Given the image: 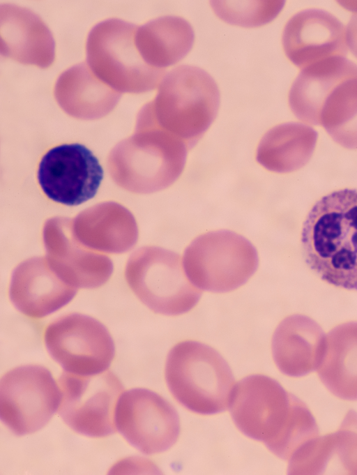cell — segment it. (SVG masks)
Masks as SVG:
<instances>
[{"instance_id":"obj_1","label":"cell","mask_w":357,"mask_h":475,"mask_svg":"<svg viewBox=\"0 0 357 475\" xmlns=\"http://www.w3.org/2000/svg\"><path fill=\"white\" fill-rule=\"evenodd\" d=\"M229 408L241 432L262 442L284 460L318 436L317 425L307 406L265 375H250L234 385Z\"/></svg>"},{"instance_id":"obj_2","label":"cell","mask_w":357,"mask_h":475,"mask_svg":"<svg viewBox=\"0 0 357 475\" xmlns=\"http://www.w3.org/2000/svg\"><path fill=\"white\" fill-rule=\"evenodd\" d=\"M301 243L306 263L323 280L357 290V189L318 200L303 223Z\"/></svg>"},{"instance_id":"obj_3","label":"cell","mask_w":357,"mask_h":475,"mask_svg":"<svg viewBox=\"0 0 357 475\" xmlns=\"http://www.w3.org/2000/svg\"><path fill=\"white\" fill-rule=\"evenodd\" d=\"M165 379L173 396L187 409L201 414L229 407L234 386L231 370L211 347L194 340L174 345L167 358Z\"/></svg>"},{"instance_id":"obj_4","label":"cell","mask_w":357,"mask_h":475,"mask_svg":"<svg viewBox=\"0 0 357 475\" xmlns=\"http://www.w3.org/2000/svg\"><path fill=\"white\" fill-rule=\"evenodd\" d=\"M219 105V89L209 73L195 66H179L162 82L154 123L190 149L213 122Z\"/></svg>"},{"instance_id":"obj_5","label":"cell","mask_w":357,"mask_h":475,"mask_svg":"<svg viewBox=\"0 0 357 475\" xmlns=\"http://www.w3.org/2000/svg\"><path fill=\"white\" fill-rule=\"evenodd\" d=\"M182 264L195 287L223 293L244 285L257 271L259 257L248 239L221 229L195 238L185 248Z\"/></svg>"},{"instance_id":"obj_6","label":"cell","mask_w":357,"mask_h":475,"mask_svg":"<svg viewBox=\"0 0 357 475\" xmlns=\"http://www.w3.org/2000/svg\"><path fill=\"white\" fill-rule=\"evenodd\" d=\"M125 276L141 301L162 315L185 313L202 296L187 278L180 256L160 247H146L136 252L128 262Z\"/></svg>"},{"instance_id":"obj_7","label":"cell","mask_w":357,"mask_h":475,"mask_svg":"<svg viewBox=\"0 0 357 475\" xmlns=\"http://www.w3.org/2000/svg\"><path fill=\"white\" fill-rule=\"evenodd\" d=\"M61 393L50 372L36 365L12 369L0 380V418L15 435L33 433L59 407Z\"/></svg>"},{"instance_id":"obj_8","label":"cell","mask_w":357,"mask_h":475,"mask_svg":"<svg viewBox=\"0 0 357 475\" xmlns=\"http://www.w3.org/2000/svg\"><path fill=\"white\" fill-rule=\"evenodd\" d=\"M59 385V414L71 429L91 437L116 431L115 410L123 386L112 372L82 376L64 371Z\"/></svg>"},{"instance_id":"obj_9","label":"cell","mask_w":357,"mask_h":475,"mask_svg":"<svg viewBox=\"0 0 357 475\" xmlns=\"http://www.w3.org/2000/svg\"><path fill=\"white\" fill-rule=\"evenodd\" d=\"M47 351L65 372L82 376L104 372L114 356V344L97 319L78 313L61 317L45 332Z\"/></svg>"},{"instance_id":"obj_10","label":"cell","mask_w":357,"mask_h":475,"mask_svg":"<svg viewBox=\"0 0 357 475\" xmlns=\"http://www.w3.org/2000/svg\"><path fill=\"white\" fill-rule=\"evenodd\" d=\"M115 425L135 448L147 455L169 449L180 432L178 415L164 398L145 389L121 394L115 410Z\"/></svg>"},{"instance_id":"obj_11","label":"cell","mask_w":357,"mask_h":475,"mask_svg":"<svg viewBox=\"0 0 357 475\" xmlns=\"http://www.w3.org/2000/svg\"><path fill=\"white\" fill-rule=\"evenodd\" d=\"M37 178L50 199L77 206L96 195L103 179V169L85 146L64 144L53 147L43 156Z\"/></svg>"},{"instance_id":"obj_12","label":"cell","mask_w":357,"mask_h":475,"mask_svg":"<svg viewBox=\"0 0 357 475\" xmlns=\"http://www.w3.org/2000/svg\"><path fill=\"white\" fill-rule=\"evenodd\" d=\"M282 45L289 59L304 68L319 61L345 56L346 29L330 13L306 9L292 16L284 26Z\"/></svg>"},{"instance_id":"obj_13","label":"cell","mask_w":357,"mask_h":475,"mask_svg":"<svg viewBox=\"0 0 357 475\" xmlns=\"http://www.w3.org/2000/svg\"><path fill=\"white\" fill-rule=\"evenodd\" d=\"M74 286L63 280L45 260L29 259L13 271L9 289L16 308L32 318H41L64 306L76 294Z\"/></svg>"},{"instance_id":"obj_14","label":"cell","mask_w":357,"mask_h":475,"mask_svg":"<svg viewBox=\"0 0 357 475\" xmlns=\"http://www.w3.org/2000/svg\"><path fill=\"white\" fill-rule=\"evenodd\" d=\"M326 337L317 323L302 315L283 319L272 338V353L278 369L290 377H301L317 369Z\"/></svg>"},{"instance_id":"obj_15","label":"cell","mask_w":357,"mask_h":475,"mask_svg":"<svg viewBox=\"0 0 357 475\" xmlns=\"http://www.w3.org/2000/svg\"><path fill=\"white\" fill-rule=\"evenodd\" d=\"M355 75L357 65L344 56L330 57L303 68L289 93L291 110L303 121L319 123L329 95L341 82Z\"/></svg>"},{"instance_id":"obj_16","label":"cell","mask_w":357,"mask_h":475,"mask_svg":"<svg viewBox=\"0 0 357 475\" xmlns=\"http://www.w3.org/2000/svg\"><path fill=\"white\" fill-rule=\"evenodd\" d=\"M317 370L333 394L357 400V322L341 324L328 334Z\"/></svg>"},{"instance_id":"obj_17","label":"cell","mask_w":357,"mask_h":475,"mask_svg":"<svg viewBox=\"0 0 357 475\" xmlns=\"http://www.w3.org/2000/svg\"><path fill=\"white\" fill-rule=\"evenodd\" d=\"M45 241L52 256L51 266L75 287L96 288L111 276L113 267L109 259L73 248L56 222L47 225Z\"/></svg>"},{"instance_id":"obj_18","label":"cell","mask_w":357,"mask_h":475,"mask_svg":"<svg viewBox=\"0 0 357 475\" xmlns=\"http://www.w3.org/2000/svg\"><path fill=\"white\" fill-rule=\"evenodd\" d=\"M317 133L298 123H285L267 131L257 146L256 160L268 170L287 172L302 165L312 153Z\"/></svg>"},{"instance_id":"obj_19","label":"cell","mask_w":357,"mask_h":475,"mask_svg":"<svg viewBox=\"0 0 357 475\" xmlns=\"http://www.w3.org/2000/svg\"><path fill=\"white\" fill-rule=\"evenodd\" d=\"M194 40L193 29L187 20L178 16H164L146 27L145 52L154 66L167 67L188 54Z\"/></svg>"},{"instance_id":"obj_20","label":"cell","mask_w":357,"mask_h":475,"mask_svg":"<svg viewBox=\"0 0 357 475\" xmlns=\"http://www.w3.org/2000/svg\"><path fill=\"white\" fill-rule=\"evenodd\" d=\"M319 123L340 144L357 148V75L341 82L329 95Z\"/></svg>"},{"instance_id":"obj_21","label":"cell","mask_w":357,"mask_h":475,"mask_svg":"<svg viewBox=\"0 0 357 475\" xmlns=\"http://www.w3.org/2000/svg\"><path fill=\"white\" fill-rule=\"evenodd\" d=\"M78 223L79 233L84 241L105 250H126L137 238L134 220L126 214L86 216Z\"/></svg>"},{"instance_id":"obj_22","label":"cell","mask_w":357,"mask_h":475,"mask_svg":"<svg viewBox=\"0 0 357 475\" xmlns=\"http://www.w3.org/2000/svg\"><path fill=\"white\" fill-rule=\"evenodd\" d=\"M283 1H211L221 20L230 24L256 27L272 21L281 11Z\"/></svg>"},{"instance_id":"obj_23","label":"cell","mask_w":357,"mask_h":475,"mask_svg":"<svg viewBox=\"0 0 357 475\" xmlns=\"http://www.w3.org/2000/svg\"><path fill=\"white\" fill-rule=\"evenodd\" d=\"M337 456L346 474H357V414L350 411L339 430L332 433L331 459Z\"/></svg>"},{"instance_id":"obj_24","label":"cell","mask_w":357,"mask_h":475,"mask_svg":"<svg viewBox=\"0 0 357 475\" xmlns=\"http://www.w3.org/2000/svg\"><path fill=\"white\" fill-rule=\"evenodd\" d=\"M346 28L347 44L354 55L357 57V7Z\"/></svg>"}]
</instances>
